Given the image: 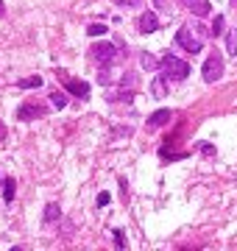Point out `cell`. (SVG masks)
Returning <instances> with one entry per match:
<instances>
[{"label":"cell","instance_id":"obj_12","mask_svg":"<svg viewBox=\"0 0 237 251\" xmlns=\"http://www.w3.org/2000/svg\"><path fill=\"white\" fill-rule=\"evenodd\" d=\"M62 218V209H59V204H47L45 206V223H53V220H59Z\"/></svg>","mask_w":237,"mask_h":251},{"label":"cell","instance_id":"obj_1","mask_svg":"<svg viewBox=\"0 0 237 251\" xmlns=\"http://www.w3.org/2000/svg\"><path fill=\"white\" fill-rule=\"evenodd\" d=\"M159 70H162V76H165V78H173V81H184L187 76H190V64H187V62H181L179 56H173V53L162 56Z\"/></svg>","mask_w":237,"mask_h":251},{"label":"cell","instance_id":"obj_18","mask_svg":"<svg viewBox=\"0 0 237 251\" xmlns=\"http://www.w3.org/2000/svg\"><path fill=\"white\" fill-rule=\"evenodd\" d=\"M50 103H53L56 109H64V106H67V98H64L62 92H53V95H50Z\"/></svg>","mask_w":237,"mask_h":251},{"label":"cell","instance_id":"obj_24","mask_svg":"<svg viewBox=\"0 0 237 251\" xmlns=\"http://www.w3.org/2000/svg\"><path fill=\"white\" fill-rule=\"evenodd\" d=\"M3 137H6V126L0 123V140H3Z\"/></svg>","mask_w":237,"mask_h":251},{"label":"cell","instance_id":"obj_16","mask_svg":"<svg viewBox=\"0 0 237 251\" xmlns=\"http://www.w3.org/2000/svg\"><path fill=\"white\" fill-rule=\"evenodd\" d=\"M106 31H109V28H106L103 23H92L90 28H87V34H90V36H103Z\"/></svg>","mask_w":237,"mask_h":251},{"label":"cell","instance_id":"obj_7","mask_svg":"<svg viewBox=\"0 0 237 251\" xmlns=\"http://www.w3.org/2000/svg\"><path fill=\"white\" fill-rule=\"evenodd\" d=\"M45 114V106H36V103H23L17 109V117L20 120H34V117H42Z\"/></svg>","mask_w":237,"mask_h":251},{"label":"cell","instance_id":"obj_25","mask_svg":"<svg viewBox=\"0 0 237 251\" xmlns=\"http://www.w3.org/2000/svg\"><path fill=\"white\" fill-rule=\"evenodd\" d=\"M179 3H192V0H179Z\"/></svg>","mask_w":237,"mask_h":251},{"label":"cell","instance_id":"obj_19","mask_svg":"<svg viewBox=\"0 0 237 251\" xmlns=\"http://www.w3.org/2000/svg\"><path fill=\"white\" fill-rule=\"evenodd\" d=\"M117 6H126V9H134V6H140L142 0H114Z\"/></svg>","mask_w":237,"mask_h":251},{"label":"cell","instance_id":"obj_8","mask_svg":"<svg viewBox=\"0 0 237 251\" xmlns=\"http://www.w3.org/2000/svg\"><path fill=\"white\" fill-rule=\"evenodd\" d=\"M170 117H173V114H170V109H157V112L148 117V128H162V126L170 123Z\"/></svg>","mask_w":237,"mask_h":251},{"label":"cell","instance_id":"obj_14","mask_svg":"<svg viewBox=\"0 0 237 251\" xmlns=\"http://www.w3.org/2000/svg\"><path fill=\"white\" fill-rule=\"evenodd\" d=\"M140 62H142V67H145V70H159V64H162V62H159L157 56H151V53H142Z\"/></svg>","mask_w":237,"mask_h":251},{"label":"cell","instance_id":"obj_3","mask_svg":"<svg viewBox=\"0 0 237 251\" xmlns=\"http://www.w3.org/2000/svg\"><path fill=\"white\" fill-rule=\"evenodd\" d=\"M204 81H206V84H215V81L221 78V76H223V56H221V53H218V50H215V53H209V56H206V62H204Z\"/></svg>","mask_w":237,"mask_h":251},{"label":"cell","instance_id":"obj_26","mask_svg":"<svg viewBox=\"0 0 237 251\" xmlns=\"http://www.w3.org/2000/svg\"><path fill=\"white\" fill-rule=\"evenodd\" d=\"M0 187H3V182H0Z\"/></svg>","mask_w":237,"mask_h":251},{"label":"cell","instance_id":"obj_21","mask_svg":"<svg viewBox=\"0 0 237 251\" xmlns=\"http://www.w3.org/2000/svg\"><path fill=\"white\" fill-rule=\"evenodd\" d=\"M198 148H201V154H206V157H212V154H215V148L209 145V142H201Z\"/></svg>","mask_w":237,"mask_h":251},{"label":"cell","instance_id":"obj_20","mask_svg":"<svg viewBox=\"0 0 237 251\" xmlns=\"http://www.w3.org/2000/svg\"><path fill=\"white\" fill-rule=\"evenodd\" d=\"M109 201H112V195L106 193V190H103V193H98V206H106Z\"/></svg>","mask_w":237,"mask_h":251},{"label":"cell","instance_id":"obj_15","mask_svg":"<svg viewBox=\"0 0 237 251\" xmlns=\"http://www.w3.org/2000/svg\"><path fill=\"white\" fill-rule=\"evenodd\" d=\"M226 50H229L232 56H237V31H229V34H226Z\"/></svg>","mask_w":237,"mask_h":251},{"label":"cell","instance_id":"obj_11","mask_svg":"<svg viewBox=\"0 0 237 251\" xmlns=\"http://www.w3.org/2000/svg\"><path fill=\"white\" fill-rule=\"evenodd\" d=\"M17 87H20V90H39V87H42V78H39V76H28V78L17 81Z\"/></svg>","mask_w":237,"mask_h":251},{"label":"cell","instance_id":"obj_2","mask_svg":"<svg viewBox=\"0 0 237 251\" xmlns=\"http://www.w3.org/2000/svg\"><path fill=\"white\" fill-rule=\"evenodd\" d=\"M176 45H181L187 53H201L204 47V39L201 34H198V28H192V25H184V28H179V34H176Z\"/></svg>","mask_w":237,"mask_h":251},{"label":"cell","instance_id":"obj_4","mask_svg":"<svg viewBox=\"0 0 237 251\" xmlns=\"http://www.w3.org/2000/svg\"><path fill=\"white\" fill-rule=\"evenodd\" d=\"M92 59L98 62V64H112L114 59H117V47L112 42H98V45H92Z\"/></svg>","mask_w":237,"mask_h":251},{"label":"cell","instance_id":"obj_5","mask_svg":"<svg viewBox=\"0 0 237 251\" xmlns=\"http://www.w3.org/2000/svg\"><path fill=\"white\" fill-rule=\"evenodd\" d=\"M64 90L70 92V95H76V98H81V101H87L90 98V84L81 78H64Z\"/></svg>","mask_w":237,"mask_h":251},{"label":"cell","instance_id":"obj_6","mask_svg":"<svg viewBox=\"0 0 237 251\" xmlns=\"http://www.w3.org/2000/svg\"><path fill=\"white\" fill-rule=\"evenodd\" d=\"M137 28H140V34H154L159 28V17L154 12H145L140 20H137Z\"/></svg>","mask_w":237,"mask_h":251},{"label":"cell","instance_id":"obj_9","mask_svg":"<svg viewBox=\"0 0 237 251\" xmlns=\"http://www.w3.org/2000/svg\"><path fill=\"white\" fill-rule=\"evenodd\" d=\"M190 9H192V14H195V17H206V14L212 12V3H209V0H192Z\"/></svg>","mask_w":237,"mask_h":251},{"label":"cell","instance_id":"obj_13","mask_svg":"<svg viewBox=\"0 0 237 251\" xmlns=\"http://www.w3.org/2000/svg\"><path fill=\"white\" fill-rule=\"evenodd\" d=\"M14 190H17L14 179H3V198L6 201H14Z\"/></svg>","mask_w":237,"mask_h":251},{"label":"cell","instance_id":"obj_10","mask_svg":"<svg viewBox=\"0 0 237 251\" xmlns=\"http://www.w3.org/2000/svg\"><path fill=\"white\" fill-rule=\"evenodd\" d=\"M151 92H154V98H165V95H168V87H165V76H157V78L151 81Z\"/></svg>","mask_w":237,"mask_h":251},{"label":"cell","instance_id":"obj_17","mask_svg":"<svg viewBox=\"0 0 237 251\" xmlns=\"http://www.w3.org/2000/svg\"><path fill=\"white\" fill-rule=\"evenodd\" d=\"M223 23H226V20L218 14V17H215V23H212V28H209V34H212V36H221V34H223Z\"/></svg>","mask_w":237,"mask_h":251},{"label":"cell","instance_id":"obj_23","mask_svg":"<svg viewBox=\"0 0 237 251\" xmlns=\"http://www.w3.org/2000/svg\"><path fill=\"white\" fill-rule=\"evenodd\" d=\"M154 3H157V6L162 9V12H168V9H170V6H168V0H154Z\"/></svg>","mask_w":237,"mask_h":251},{"label":"cell","instance_id":"obj_22","mask_svg":"<svg viewBox=\"0 0 237 251\" xmlns=\"http://www.w3.org/2000/svg\"><path fill=\"white\" fill-rule=\"evenodd\" d=\"M114 240H117V246L123 249V235H120V229H114Z\"/></svg>","mask_w":237,"mask_h":251}]
</instances>
